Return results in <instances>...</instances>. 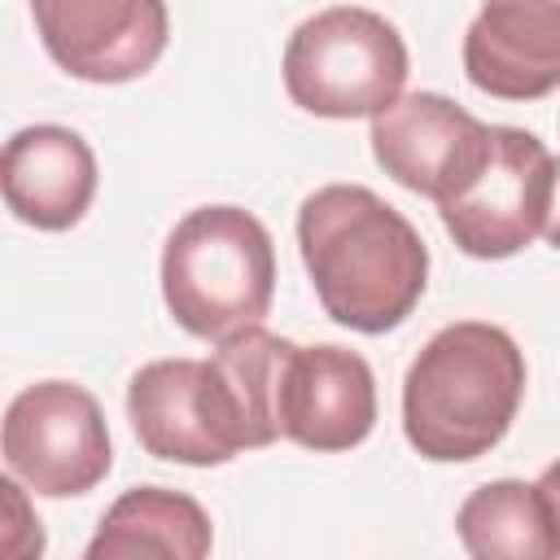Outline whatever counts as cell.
Here are the masks:
<instances>
[{"label":"cell","instance_id":"obj_1","mask_svg":"<svg viewBox=\"0 0 560 560\" xmlns=\"http://www.w3.org/2000/svg\"><path fill=\"white\" fill-rule=\"evenodd\" d=\"M298 249L328 319L354 332L398 328L429 284L411 219L363 184H324L298 210Z\"/></svg>","mask_w":560,"mask_h":560},{"label":"cell","instance_id":"obj_2","mask_svg":"<svg viewBox=\"0 0 560 560\" xmlns=\"http://www.w3.org/2000/svg\"><path fill=\"white\" fill-rule=\"evenodd\" d=\"M525 398L521 346L486 319L438 328L402 381V433L433 464H464L503 442Z\"/></svg>","mask_w":560,"mask_h":560},{"label":"cell","instance_id":"obj_3","mask_svg":"<svg viewBox=\"0 0 560 560\" xmlns=\"http://www.w3.org/2000/svg\"><path fill=\"white\" fill-rule=\"evenodd\" d=\"M276 293L267 228L241 206L188 210L162 249V298L175 324L201 341L258 328Z\"/></svg>","mask_w":560,"mask_h":560},{"label":"cell","instance_id":"obj_4","mask_svg":"<svg viewBox=\"0 0 560 560\" xmlns=\"http://www.w3.org/2000/svg\"><path fill=\"white\" fill-rule=\"evenodd\" d=\"M407 83V44L372 9L332 4L311 13L284 48L293 105L319 118H376Z\"/></svg>","mask_w":560,"mask_h":560},{"label":"cell","instance_id":"obj_5","mask_svg":"<svg viewBox=\"0 0 560 560\" xmlns=\"http://www.w3.org/2000/svg\"><path fill=\"white\" fill-rule=\"evenodd\" d=\"M556 158L534 131L490 127L481 153L438 201L442 228L468 258H512L547 228Z\"/></svg>","mask_w":560,"mask_h":560},{"label":"cell","instance_id":"obj_6","mask_svg":"<svg viewBox=\"0 0 560 560\" xmlns=\"http://www.w3.org/2000/svg\"><path fill=\"white\" fill-rule=\"evenodd\" d=\"M4 464L35 494H88L114 464L101 402L74 381L26 385L4 411Z\"/></svg>","mask_w":560,"mask_h":560},{"label":"cell","instance_id":"obj_7","mask_svg":"<svg viewBox=\"0 0 560 560\" xmlns=\"http://www.w3.org/2000/svg\"><path fill=\"white\" fill-rule=\"evenodd\" d=\"M140 446L171 464H228L245 451L236 402L210 359H153L127 385Z\"/></svg>","mask_w":560,"mask_h":560},{"label":"cell","instance_id":"obj_8","mask_svg":"<svg viewBox=\"0 0 560 560\" xmlns=\"http://www.w3.org/2000/svg\"><path fill=\"white\" fill-rule=\"evenodd\" d=\"M48 57L88 83H127L153 70L166 48L158 0H31Z\"/></svg>","mask_w":560,"mask_h":560},{"label":"cell","instance_id":"obj_9","mask_svg":"<svg viewBox=\"0 0 560 560\" xmlns=\"http://www.w3.org/2000/svg\"><path fill=\"white\" fill-rule=\"evenodd\" d=\"M280 438L306 451H350L376 424V381L346 346H293L280 368Z\"/></svg>","mask_w":560,"mask_h":560},{"label":"cell","instance_id":"obj_10","mask_svg":"<svg viewBox=\"0 0 560 560\" xmlns=\"http://www.w3.org/2000/svg\"><path fill=\"white\" fill-rule=\"evenodd\" d=\"M490 122L442 92H407L372 118V158L402 188L442 201L481 153Z\"/></svg>","mask_w":560,"mask_h":560},{"label":"cell","instance_id":"obj_11","mask_svg":"<svg viewBox=\"0 0 560 560\" xmlns=\"http://www.w3.org/2000/svg\"><path fill=\"white\" fill-rule=\"evenodd\" d=\"M464 74L499 101H538L560 88V4L494 0L464 35Z\"/></svg>","mask_w":560,"mask_h":560},{"label":"cell","instance_id":"obj_12","mask_svg":"<svg viewBox=\"0 0 560 560\" xmlns=\"http://www.w3.org/2000/svg\"><path fill=\"white\" fill-rule=\"evenodd\" d=\"M0 184L9 210L22 223L39 232H66L96 197V158L79 131L35 122L4 140Z\"/></svg>","mask_w":560,"mask_h":560},{"label":"cell","instance_id":"obj_13","mask_svg":"<svg viewBox=\"0 0 560 560\" xmlns=\"http://www.w3.org/2000/svg\"><path fill=\"white\" fill-rule=\"evenodd\" d=\"M206 508L166 486H131L101 516L83 560H210Z\"/></svg>","mask_w":560,"mask_h":560},{"label":"cell","instance_id":"obj_14","mask_svg":"<svg viewBox=\"0 0 560 560\" xmlns=\"http://www.w3.org/2000/svg\"><path fill=\"white\" fill-rule=\"evenodd\" d=\"M455 534L468 560H560V534L542 490L516 477L477 486L455 512Z\"/></svg>","mask_w":560,"mask_h":560},{"label":"cell","instance_id":"obj_15","mask_svg":"<svg viewBox=\"0 0 560 560\" xmlns=\"http://www.w3.org/2000/svg\"><path fill=\"white\" fill-rule=\"evenodd\" d=\"M289 350H293V341H284L258 324V328H241V332L223 337L219 350L210 354V363L219 368V376L236 402L245 451L271 446L280 438L276 402H280V368H284Z\"/></svg>","mask_w":560,"mask_h":560},{"label":"cell","instance_id":"obj_16","mask_svg":"<svg viewBox=\"0 0 560 560\" xmlns=\"http://www.w3.org/2000/svg\"><path fill=\"white\" fill-rule=\"evenodd\" d=\"M4 490V508H9V538H4V556L9 560H39L44 556V529H39V516H31L26 499H22V486L13 477L0 481Z\"/></svg>","mask_w":560,"mask_h":560},{"label":"cell","instance_id":"obj_17","mask_svg":"<svg viewBox=\"0 0 560 560\" xmlns=\"http://www.w3.org/2000/svg\"><path fill=\"white\" fill-rule=\"evenodd\" d=\"M534 486L542 490V499H547V508H551V521H556V534H560V459H556V464H547V468H542V477H538Z\"/></svg>","mask_w":560,"mask_h":560},{"label":"cell","instance_id":"obj_18","mask_svg":"<svg viewBox=\"0 0 560 560\" xmlns=\"http://www.w3.org/2000/svg\"><path fill=\"white\" fill-rule=\"evenodd\" d=\"M547 245L560 249V158H556V188H551V210H547V228H542Z\"/></svg>","mask_w":560,"mask_h":560}]
</instances>
